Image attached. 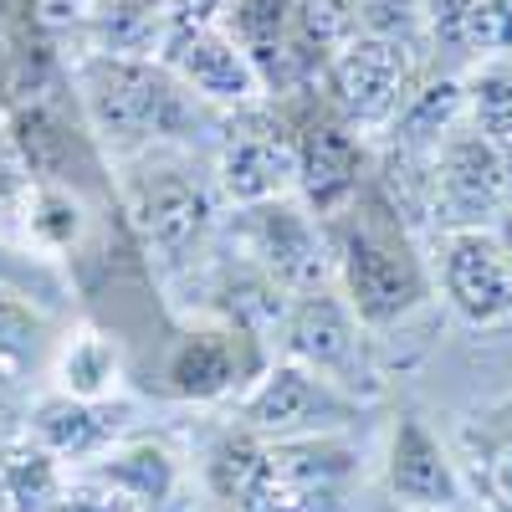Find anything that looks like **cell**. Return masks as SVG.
<instances>
[{
  "label": "cell",
  "instance_id": "1",
  "mask_svg": "<svg viewBox=\"0 0 512 512\" xmlns=\"http://www.w3.org/2000/svg\"><path fill=\"white\" fill-rule=\"evenodd\" d=\"M318 226H323V246H328L333 287L374 344L410 328L436 303L425 246H420L415 226L405 221V210L384 195V185L374 175L338 210L318 216Z\"/></svg>",
  "mask_w": 512,
  "mask_h": 512
},
{
  "label": "cell",
  "instance_id": "2",
  "mask_svg": "<svg viewBox=\"0 0 512 512\" xmlns=\"http://www.w3.org/2000/svg\"><path fill=\"white\" fill-rule=\"evenodd\" d=\"M67 72L82 123L108 154V164L149 149H200L205 134L216 139L221 113L200 103L159 57L77 52L67 57Z\"/></svg>",
  "mask_w": 512,
  "mask_h": 512
},
{
  "label": "cell",
  "instance_id": "3",
  "mask_svg": "<svg viewBox=\"0 0 512 512\" xmlns=\"http://www.w3.org/2000/svg\"><path fill=\"white\" fill-rule=\"evenodd\" d=\"M113 195L128 236L159 277H190L221 236V190L195 149H149L113 164Z\"/></svg>",
  "mask_w": 512,
  "mask_h": 512
},
{
  "label": "cell",
  "instance_id": "4",
  "mask_svg": "<svg viewBox=\"0 0 512 512\" xmlns=\"http://www.w3.org/2000/svg\"><path fill=\"white\" fill-rule=\"evenodd\" d=\"M277 344H282V359L323 374L328 384H338L359 405L384 395V369L374 359V338L349 313V303L338 297L333 282L287 297V313L277 323Z\"/></svg>",
  "mask_w": 512,
  "mask_h": 512
},
{
  "label": "cell",
  "instance_id": "5",
  "mask_svg": "<svg viewBox=\"0 0 512 512\" xmlns=\"http://www.w3.org/2000/svg\"><path fill=\"white\" fill-rule=\"evenodd\" d=\"M292 128V159H297V200L313 216L344 205L369 175H374V139H364L349 118H338L333 103L308 88V93H287L272 98Z\"/></svg>",
  "mask_w": 512,
  "mask_h": 512
},
{
  "label": "cell",
  "instance_id": "6",
  "mask_svg": "<svg viewBox=\"0 0 512 512\" xmlns=\"http://www.w3.org/2000/svg\"><path fill=\"white\" fill-rule=\"evenodd\" d=\"M436 303L466 333H507L512 328V262L492 226H451L431 231L425 246Z\"/></svg>",
  "mask_w": 512,
  "mask_h": 512
},
{
  "label": "cell",
  "instance_id": "7",
  "mask_svg": "<svg viewBox=\"0 0 512 512\" xmlns=\"http://www.w3.org/2000/svg\"><path fill=\"white\" fill-rule=\"evenodd\" d=\"M267 364H272L267 338H256L236 323L190 318L164 338L154 379H159V395L169 400L216 405V400H236L241 390H251V379Z\"/></svg>",
  "mask_w": 512,
  "mask_h": 512
},
{
  "label": "cell",
  "instance_id": "8",
  "mask_svg": "<svg viewBox=\"0 0 512 512\" xmlns=\"http://www.w3.org/2000/svg\"><path fill=\"white\" fill-rule=\"evenodd\" d=\"M507 205H512V175H507L502 149L461 118L425 159L420 221L431 231L492 226Z\"/></svg>",
  "mask_w": 512,
  "mask_h": 512
},
{
  "label": "cell",
  "instance_id": "9",
  "mask_svg": "<svg viewBox=\"0 0 512 512\" xmlns=\"http://www.w3.org/2000/svg\"><path fill=\"white\" fill-rule=\"evenodd\" d=\"M221 241L231 251H241L251 267H262L287 297L333 282L323 226L297 195H277V200H262V205H236L221 221Z\"/></svg>",
  "mask_w": 512,
  "mask_h": 512
},
{
  "label": "cell",
  "instance_id": "10",
  "mask_svg": "<svg viewBox=\"0 0 512 512\" xmlns=\"http://www.w3.org/2000/svg\"><path fill=\"white\" fill-rule=\"evenodd\" d=\"M210 180L221 200L262 205L297 190V159H292V128L272 98H256L246 108L221 113L216 123V154H210Z\"/></svg>",
  "mask_w": 512,
  "mask_h": 512
},
{
  "label": "cell",
  "instance_id": "11",
  "mask_svg": "<svg viewBox=\"0 0 512 512\" xmlns=\"http://www.w3.org/2000/svg\"><path fill=\"white\" fill-rule=\"evenodd\" d=\"M221 26L241 41L267 98L318 88L328 47L318 41L303 0H221Z\"/></svg>",
  "mask_w": 512,
  "mask_h": 512
},
{
  "label": "cell",
  "instance_id": "12",
  "mask_svg": "<svg viewBox=\"0 0 512 512\" xmlns=\"http://www.w3.org/2000/svg\"><path fill=\"white\" fill-rule=\"evenodd\" d=\"M425 62L431 57L420 47H405V41L354 36L328 57V67L318 77V93L333 103L338 118H349L364 139H379Z\"/></svg>",
  "mask_w": 512,
  "mask_h": 512
},
{
  "label": "cell",
  "instance_id": "13",
  "mask_svg": "<svg viewBox=\"0 0 512 512\" xmlns=\"http://www.w3.org/2000/svg\"><path fill=\"white\" fill-rule=\"evenodd\" d=\"M359 415L364 405L344 395L338 384H328L323 374L292 359H272L251 379V390L236 395L231 420L262 441H282V436H313V431H349Z\"/></svg>",
  "mask_w": 512,
  "mask_h": 512
},
{
  "label": "cell",
  "instance_id": "14",
  "mask_svg": "<svg viewBox=\"0 0 512 512\" xmlns=\"http://www.w3.org/2000/svg\"><path fill=\"white\" fill-rule=\"evenodd\" d=\"M72 98V72L41 0H0V118Z\"/></svg>",
  "mask_w": 512,
  "mask_h": 512
},
{
  "label": "cell",
  "instance_id": "15",
  "mask_svg": "<svg viewBox=\"0 0 512 512\" xmlns=\"http://www.w3.org/2000/svg\"><path fill=\"white\" fill-rule=\"evenodd\" d=\"M154 57L216 113H231V108H246L256 98H267L262 82H256L251 57L241 52V41L221 21H175L159 36Z\"/></svg>",
  "mask_w": 512,
  "mask_h": 512
},
{
  "label": "cell",
  "instance_id": "16",
  "mask_svg": "<svg viewBox=\"0 0 512 512\" xmlns=\"http://www.w3.org/2000/svg\"><path fill=\"white\" fill-rule=\"evenodd\" d=\"M384 487L400 502V512H456L466 497V477L451 446L431 431V420L400 410L384 446Z\"/></svg>",
  "mask_w": 512,
  "mask_h": 512
},
{
  "label": "cell",
  "instance_id": "17",
  "mask_svg": "<svg viewBox=\"0 0 512 512\" xmlns=\"http://www.w3.org/2000/svg\"><path fill=\"white\" fill-rule=\"evenodd\" d=\"M134 405L128 400H72V395H41L26 415V436L52 451L57 461H93L113 441L134 436Z\"/></svg>",
  "mask_w": 512,
  "mask_h": 512
},
{
  "label": "cell",
  "instance_id": "18",
  "mask_svg": "<svg viewBox=\"0 0 512 512\" xmlns=\"http://www.w3.org/2000/svg\"><path fill=\"white\" fill-rule=\"evenodd\" d=\"M456 446L466 492L487 502V512H512V395L466 410Z\"/></svg>",
  "mask_w": 512,
  "mask_h": 512
},
{
  "label": "cell",
  "instance_id": "19",
  "mask_svg": "<svg viewBox=\"0 0 512 512\" xmlns=\"http://www.w3.org/2000/svg\"><path fill=\"white\" fill-rule=\"evenodd\" d=\"M82 472H93L98 482L118 487L123 497H134L144 512L175 502L180 482H185L180 456L169 451L164 441H154V436H123V441H113L103 456H93L88 466H82Z\"/></svg>",
  "mask_w": 512,
  "mask_h": 512
},
{
  "label": "cell",
  "instance_id": "20",
  "mask_svg": "<svg viewBox=\"0 0 512 512\" xmlns=\"http://www.w3.org/2000/svg\"><path fill=\"white\" fill-rule=\"evenodd\" d=\"M123 384V344L103 323H77L52 354V390L72 400H113Z\"/></svg>",
  "mask_w": 512,
  "mask_h": 512
},
{
  "label": "cell",
  "instance_id": "21",
  "mask_svg": "<svg viewBox=\"0 0 512 512\" xmlns=\"http://www.w3.org/2000/svg\"><path fill=\"white\" fill-rule=\"evenodd\" d=\"M67 472L52 451H41L31 436L0 446V507L6 512H47L62 492Z\"/></svg>",
  "mask_w": 512,
  "mask_h": 512
},
{
  "label": "cell",
  "instance_id": "22",
  "mask_svg": "<svg viewBox=\"0 0 512 512\" xmlns=\"http://www.w3.org/2000/svg\"><path fill=\"white\" fill-rule=\"evenodd\" d=\"M461 88H466V123L502 149L512 139V57L477 62L472 77H461Z\"/></svg>",
  "mask_w": 512,
  "mask_h": 512
},
{
  "label": "cell",
  "instance_id": "23",
  "mask_svg": "<svg viewBox=\"0 0 512 512\" xmlns=\"http://www.w3.org/2000/svg\"><path fill=\"white\" fill-rule=\"evenodd\" d=\"M477 0H420V41L425 57L446 67V57H466V16Z\"/></svg>",
  "mask_w": 512,
  "mask_h": 512
},
{
  "label": "cell",
  "instance_id": "24",
  "mask_svg": "<svg viewBox=\"0 0 512 512\" xmlns=\"http://www.w3.org/2000/svg\"><path fill=\"white\" fill-rule=\"evenodd\" d=\"M466 57L507 62L512 57V0H477L466 16Z\"/></svg>",
  "mask_w": 512,
  "mask_h": 512
},
{
  "label": "cell",
  "instance_id": "25",
  "mask_svg": "<svg viewBox=\"0 0 512 512\" xmlns=\"http://www.w3.org/2000/svg\"><path fill=\"white\" fill-rule=\"evenodd\" d=\"M354 21L359 36H384V41H405V47H420V0H354Z\"/></svg>",
  "mask_w": 512,
  "mask_h": 512
},
{
  "label": "cell",
  "instance_id": "26",
  "mask_svg": "<svg viewBox=\"0 0 512 512\" xmlns=\"http://www.w3.org/2000/svg\"><path fill=\"white\" fill-rule=\"evenodd\" d=\"M41 333H47V323L31 308V297L0 282V359H31Z\"/></svg>",
  "mask_w": 512,
  "mask_h": 512
},
{
  "label": "cell",
  "instance_id": "27",
  "mask_svg": "<svg viewBox=\"0 0 512 512\" xmlns=\"http://www.w3.org/2000/svg\"><path fill=\"white\" fill-rule=\"evenodd\" d=\"M47 512H144V507L134 497H123L118 487L98 482L93 472H77V477L62 482V492H57V502Z\"/></svg>",
  "mask_w": 512,
  "mask_h": 512
},
{
  "label": "cell",
  "instance_id": "28",
  "mask_svg": "<svg viewBox=\"0 0 512 512\" xmlns=\"http://www.w3.org/2000/svg\"><path fill=\"white\" fill-rule=\"evenodd\" d=\"M82 6H88V0H41V16H47L52 26H57V36L82 16Z\"/></svg>",
  "mask_w": 512,
  "mask_h": 512
},
{
  "label": "cell",
  "instance_id": "29",
  "mask_svg": "<svg viewBox=\"0 0 512 512\" xmlns=\"http://www.w3.org/2000/svg\"><path fill=\"white\" fill-rule=\"evenodd\" d=\"M492 231H497V241H502V251H507V262H512V205L492 221Z\"/></svg>",
  "mask_w": 512,
  "mask_h": 512
},
{
  "label": "cell",
  "instance_id": "30",
  "mask_svg": "<svg viewBox=\"0 0 512 512\" xmlns=\"http://www.w3.org/2000/svg\"><path fill=\"white\" fill-rule=\"evenodd\" d=\"M502 159H507V175H512V139L502 144Z\"/></svg>",
  "mask_w": 512,
  "mask_h": 512
},
{
  "label": "cell",
  "instance_id": "31",
  "mask_svg": "<svg viewBox=\"0 0 512 512\" xmlns=\"http://www.w3.org/2000/svg\"><path fill=\"white\" fill-rule=\"evenodd\" d=\"M0 512H6V507H0Z\"/></svg>",
  "mask_w": 512,
  "mask_h": 512
}]
</instances>
